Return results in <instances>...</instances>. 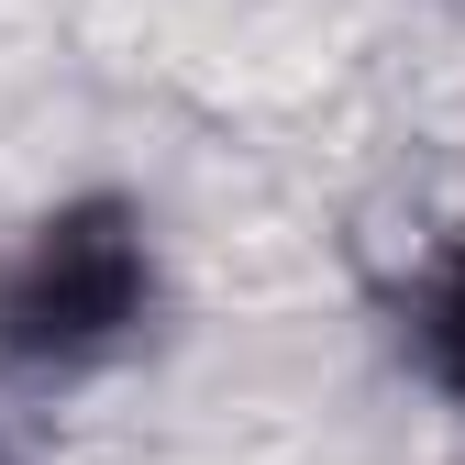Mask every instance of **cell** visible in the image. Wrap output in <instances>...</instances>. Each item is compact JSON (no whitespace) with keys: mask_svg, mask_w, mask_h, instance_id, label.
<instances>
[{"mask_svg":"<svg viewBox=\"0 0 465 465\" xmlns=\"http://www.w3.org/2000/svg\"><path fill=\"white\" fill-rule=\"evenodd\" d=\"M178 322V255L144 189L78 178L0 232V399H78L155 355Z\"/></svg>","mask_w":465,"mask_h":465,"instance_id":"1","label":"cell"},{"mask_svg":"<svg viewBox=\"0 0 465 465\" xmlns=\"http://www.w3.org/2000/svg\"><path fill=\"white\" fill-rule=\"evenodd\" d=\"M388 343H399V366L465 421V222L432 232V244L388 277Z\"/></svg>","mask_w":465,"mask_h":465,"instance_id":"2","label":"cell"}]
</instances>
